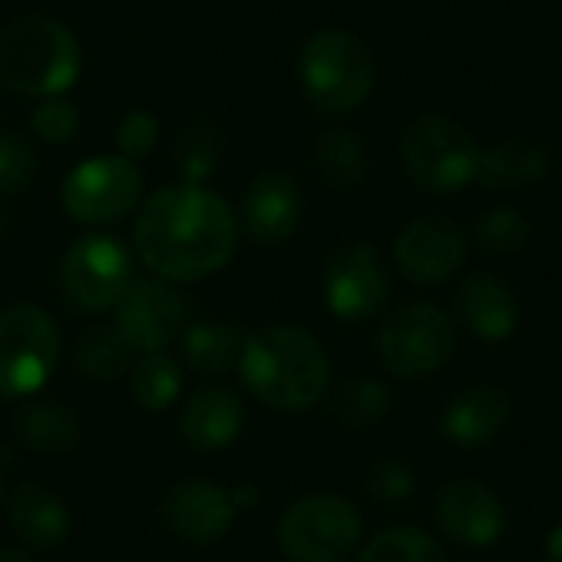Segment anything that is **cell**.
<instances>
[{"label": "cell", "mask_w": 562, "mask_h": 562, "mask_svg": "<svg viewBox=\"0 0 562 562\" xmlns=\"http://www.w3.org/2000/svg\"><path fill=\"white\" fill-rule=\"evenodd\" d=\"M139 261L162 281L186 285L222 271L238 248L235 209L199 182L153 192L133 228Z\"/></svg>", "instance_id": "cell-1"}, {"label": "cell", "mask_w": 562, "mask_h": 562, "mask_svg": "<svg viewBox=\"0 0 562 562\" xmlns=\"http://www.w3.org/2000/svg\"><path fill=\"white\" fill-rule=\"evenodd\" d=\"M238 371L251 397L271 411H308L331 381V361L325 348L302 328L271 325L245 338Z\"/></svg>", "instance_id": "cell-2"}, {"label": "cell", "mask_w": 562, "mask_h": 562, "mask_svg": "<svg viewBox=\"0 0 562 562\" xmlns=\"http://www.w3.org/2000/svg\"><path fill=\"white\" fill-rule=\"evenodd\" d=\"M80 67L77 37L50 18H21L0 31V87L18 97H64Z\"/></svg>", "instance_id": "cell-3"}, {"label": "cell", "mask_w": 562, "mask_h": 562, "mask_svg": "<svg viewBox=\"0 0 562 562\" xmlns=\"http://www.w3.org/2000/svg\"><path fill=\"white\" fill-rule=\"evenodd\" d=\"M305 97L325 113H351L374 90V57L348 31H318L299 57Z\"/></svg>", "instance_id": "cell-4"}, {"label": "cell", "mask_w": 562, "mask_h": 562, "mask_svg": "<svg viewBox=\"0 0 562 562\" xmlns=\"http://www.w3.org/2000/svg\"><path fill=\"white\" fill-rule=\"evenodd\" d=\"M480 146L473 136L440 113L417 116L401 136V162L407 179L430 195H447L473 182Z\"/></svg>", "instance_id": "cell-5"}, {"label": "cell", "mask_w": 562, "mask_h": 562, "mask_svg": "<svg viewBox=\"0 0 562 562\" xmlns=\"http://www.w3.org/2000/svg\"><path fill=\"white\" fill-rule=\"evenodd\" d=\"M361 513L335 493H312L278 519V546L292 562H345L361 542Z\"/></svg>", "instance_id": "cell-6"}, {"label": "cell", "mask_w": 562, "mask_h": 562, "mask_svg": "<svg viewBox=\"0 0 562 562\" xmlns=\"http://www.w3.org/2000/svg\"><path fill=\"white\" fill-rule=\"evenodd\" d=\"M133 255L116 235H83L60 261L64 302L80 315L113 312L133 285Z\"/></svg>", "instance_id": "cell-7"}, {"label": "cell", "mask_w": 562, "mask_h": 562, "mask_svg": "<svg viewBox=\"0 0 562 562\" xmlns=\"http://www.w3.org/2000/svg\"><path fill=\"white\" fill-rule=\"evenodd\" d=\"M60 358V331L37 305L0 308V397L21 401L37 394Z\"/></svg>", "instance_id": "cell-8"}, {"label": "cell", "mask_w": 562, "mask_h": 562, "mask_svg": "<svg viewBox=\"0 0 562 562\" xmlns=\"http://www.w3.org/2000/svg\"><path fill=\"white\" fill-rule=\"evenodd\" d=\"M457 348V328L450 315L430 302L397 308L378 331V355L397 378H427L440 371Z\"/></svg>", "instance_id": "cell-9"}, {"label": "cell", "mask_w": 562, "mask_h": 562, "mask_svg": "<svg viewBox=\"0 0 562 562\" xmlns=\"http://www.w3.org/2000/svg\"><path fill=\"white\" fill-rule=\"evenodd\" d=\"M143 172L126 156H93L70 169L60 186L64 212L83 225H110L136 209Z\"/></svg>", "instance_id": "cell-10"}, {"label": "cell", "mask_w": 562, "mask_h": 562, "mask_svg": "<svg viewBox=\"0 0 562 562\" xmlns=\"http://www.w3.org/2000/svg\"><path fill=\"white\" fill-rule=\"evenodd\" d=\"M322 289L331 315L341 322H368L391 299V274L368 241H351L328 258Z\"/></svg>", "instance_id": "cell-11"}, {"label": "cell", "mask_w": 562, "mask_h": 562, "mask_svg": "<svg viewBox=\"0 0 562 562\" xmlns=\"http://www.w3.org/2000/svg\"><path fill=\"white\" fill-rule=\"evenodd\" d=\"M113 312V325L136 348V355L169 348L186 328V299L172 289V281L162 278H133L130 292Z\"/></svg>", "instance_id": "cell-12"}, {"label": "cell", "mask_w": 562, "mask_h": 562, "mask_svg": "<svg viewBox=\"0 0 562 562\" xmlns=\"http://www.w3.org/2000/svg\"><path fill=\"white\" fill-rule=\"evenodd\" d=\"M467 255V238L463 232L437 215L414 218L401 228L394 241V261L397 271L411 281V285L430 289L440 281L453 278L457 268L463 265Z\"/></svg>", "instance_id": "cell-13"}, {"label": "cell", "mask_w": 562, "mask_h": 562, "mask_svg": "<svg viewBox=\"0 0 562 562\" xmlns=\"http://www.w3.org/2000/svg\"><path fill=\"white\" fill-rule=\"evenodd\" d=\"M238 232H245L255 245L274 248L289 241L305 215V195L302 186L285 172H265L258 176L238 205Z\"/></svg>", "instance_id": "cell-14"}, {"label": "cell", "mask_w": 562, "mask_h": 562, "mask_svg": "<svg viewBox=\"0 0 562 562\" xmlns=\"http://www.w3.org/2000/svg\"><path fill=\"white\" fill-rule=\"evenodd\" d=\"M437 522L453 542L490 549L506 532V506L480 480H450L437 493Z\"/></svg>", "instance_id": "cell-15"}, {"label": "cell", "mask_w": 562, "mask_h": 562, "mask_svg": "<svg viewBox=\"0 0 562 562\" xmlns=\"http://www.w3.org/2000/svg\"><path fill=\"white\" fill-rule=\"evenodd\" d=\"M235 499L212 480H182L162 499L166 526L189 542H215L235 519Z\"/></svg>", "instance_id": "cell-16"}, {"label": "cell", "mask_w": 562, "mask_h": 562, "mask_svg": "<svg viewBox=\"0 0 562 562\" xmlns=\"http://www.w3.org/2000/svg\"><path fill=\"white\" fill-rule=\"evenodd\" d=\"M509 414H513V401L503 387L473 384L447 404L440 427L453 447L476 450L503 434V427L509 424Z\"/></svg>", "instance_id": "cell-17"}, {"label": "cell", "mask_w": 562, "mask_h": 562, "mask_svg": "<svg viewBox=\"0 0 562 562\" xmlns=\"http://www.w3.org/2000/svg\"><path fill=\"white\" fill-rule=\"evenodd\" d=\"M241 424H245L241 397L228 387H218V384L199 387L179 414L182 440L199 453L225 450L241 434Z\"/></svg>", "instance_id": "cell-18"}, {"label": "cell", "mask_w": 562, "mask_h": 562, "mask_svg": "<svg viewBox=\"0 0 562 562\" xmlns=\"http://www.w3.org/2000/svg\"><path fill=\"white\" fill-rule=\"evenodd\" d=\"M457 318L483 341H506L516 328L519 305L513 289L496 274H470L457 292Z\"/></svg>", "instance_id": "cell-19"}, {"label": "cell", "mask_w": 562, "mask_h": 562, "mask_svg": "<svg viewBox=\"0 0 562 562\" xmlns=\"http://www.w3.org/2000/svg\"><path fill=\"white\" fill-rule=\"evenodd\" d=\"M552 156L539 139H503L476 153L473 182L483 189H509V186H532L549 176Z\"/></svg>", "instance_id": "cell-20"}, {"label": "cell", "mask_w": 562, "mask_h": 562, "mask_svg": "<svg viewBox=\"0 0 562 562\" xmlns=\"http://www.w3.org/2000/svg\"><path fill=\"white\" fill-rule=\"evenodd\" d=\"M8 513H11L14 532L34 549H54L70 532V513H67L64 499L41 483H24L11 496Z\"/></svg>", "instance_id": "cell-21"}, {"label": "cell", "mask_w": 562, "mask_h": 562, "mask_svg": "<svg viewBox=\"0 0 562 562\" xmlns=\"http://www.w3.org/2000/svg\"><path fill=\"white\" fill-rule=\"evenodd\" d=\"M176 341H179L182 361L195 374L212 378V374H225L232 364H238L245 331L228 322H192L179 331Z\"/></svg>", "instance_id": "cell-22"}, {"label": "cell", "mask_w": 562, "mask_h": 562, "mask_svg": "<svg viewBox=\"0 0 562 562\" xmlns=\"http://www.w3.org/2000/svg\"><path fill=\"white\" fill-rule=\"evenodd\" d=\"M315 172L325 186L348 192L368 176V149L351 130H328L315 143Z\"/></svg>", "instance_id": "cell-23"}, {"label": "cell", "mask_w": 562, "mask_h": 562, "mask_svg": "<svg viewBox=\"0 0 562 562\" xmlns=\"http://www.w3.org/2000/svg\"><path fill=\"white\" fill-rule=\"evenodd\" d=\"M18 437L37 453H70L80 443V420L64 404H34L18 414Z\"/></svg>", "instance_id": "cell-24"}, {"label": "cell", "mask_w": 562, "mask_h": 562, "mask_svg": "<svg viewBox=\"0 0 562 562\" xmlns=\"http://www.w3.org/2000/svg\"><path fill=\"white\" fill-rule=\"evenodd\" d=\"M136 364V348L116 325L87 328L77 341V371L90 381H116Z\"/></svg>", "instance_id": "cell-25"}, {"label": "cell", "mask_w": 562, "mask_h": 562, "mask_svg": "<svg viewBox=\"0 0 562 562\" xmlns=\"http://www.w3.org/2000/svg\"><path fill=\"white\" fill-rule=\"evenodd\" d=\"M391 411V391L387 384L374 378H351L335 387L328 397V417L331 424L345 430H368Z\"/></svg>", "instance_id": "cell-26"}, {"label": "cell", "mask_w": 562, "mask_h": 562, "mask_svg": "<svg viewBox=\"0 0 562 562\" xmlns=\"http://www.w3.org/2000/svg\"><path fill=\"white\" fill-rule=\"evenodd\" d=\"M130 387H133V397L139 407L166 411L182 391V371L162 351H149V355H143V361H136L130 368Z\"/></svg>", "instance_id": "cell-27"}, {"label": "cell", "mask_w": 562, "mask_h": 562, "mask_svg": "<svg viewBox=\"0 0 562 562\" xmlns=\"http://www.w3.org/2000/svg\"><path fill=\"white\" fill-rule=\"evenodd\" d=\"M358 562H450L443 546L427 536L424 529L414 526H397V529H384L378 532Z\"/></svg>", "instance_id": "cell-28"}, {"label": "cell", "mask_w": 562, "mask_h": 562, "mask_svg": "<svg viewBox=\"0 0 562 562\" xmlns=\"http://www.w3.org/2000/svg\"><path fill=\"white\" fill-rule=\"evenodd\" d=\"M476 241L493 255H513L529 241V222L509 205L490 209L476 218Z\"/></svg>", "instance_id": "cell-29"}, {"label": "cell", "mask_w": 562, "mask_h": 562, "mask_svg": "<svg viewBox=\"0 0 562 562\" xmlns=\"http://www.w3.org/2000/svg\"><path fill=\"white\" fill-rule=\"evenodd\" d=\"M417 490V476L407 460L401 457H384L371 467L368 473V493L378 503H404Z\"/></svg>", "instance_id": "cell-30"}, {"label": "cell", "mask_w": 562, "mask_h": 562, "mask_svg": "<svg viewBox=\"0 0 562 562\" xmlns=\"http://www.w3.org/2000/svg\"><path fill=\"white\" fill-rule=\"evenodd\" d=\"M37 172V156L34 149L14 136L0 130V192H21Z\"/></svg>", "instance_id": "cell-31"}, {"label": "cell", "mask_w": 562, "mask_h": 562, "mask_svg": "<svg viewBox=\"0 0 562 562\" xmlns=\"http://www.w3.org/2000/svg\"><path fill=\"white\" fill-rule=\"evenodd\" d=\"M218 146L222 136L215 130H189L179 139V166L186 172V182H199L218 166Z\"/></svg>", "instance_id": "cell-32"}, {"label": "cell", "mask_w": 562, "mask_h": 562, "mask_svg": "<svg viewBox=\"0 0 562 562\" xmlns=\"http://www.w3.org/2000/svg\"><path fill=\"white\" fill-rule=\"evenodd\" d=\"M31 126L34 133L44 139V143H70L80 130V113L74 103L60 100V97H47L34 116H31Z\"/></svg>", "instance_id": "cell-33"}, {"label": "cell", "mask_w": 562, "mask_h": 562, "mask_svg": "<svg viewBox=\"0 0 562 562\" xmlns=\"http://www.w3.org/2000/svg\"><path fill=\"white\" fill-rule=\"evenodd\" d=\"M156 136H159L156 120H153L149 113H143V110H133V113L120 123V130H116L120 156H126V159H139V156H146V153L156 146Z\"/></svg>", "instance_id": "cell-34"}, {"label": "cell", "mask_w": 562, "mask_h": 562, "mask_svg": "<svg viewBox=\"0 0 562 562\" xmlns=\"http://www.w3.org/2000/svg\"><path fill=\"white\" fill-rule=\"evenodd\" d=\"M542 562H562V519L542 539Z\"/></svg>", "instance_id": "cell-35"}, {"label": "cell", "mask_w": 562, "mask_h": 562, "mask_svg": "<svg viewBox=\"0 0 562 562\" xmlns=\"http://www.w3.org/2000/svg\"><path fill=\"white\" fill-rule=\"evenodd\" d=\"M0 562H34V559L21 549H0Z\"/></svg>", "instance_id": "cell-36"}]
</instances>
